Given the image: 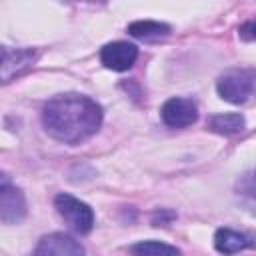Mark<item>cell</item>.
<instances>
[{
	"mask_svg": "<svg viewBox=\"0 0 256 256\" xmlns=\"http://www.w3.org/2000/svg\"><path fill=\"white\" fill-rule=\"evenodd\" d=\"M246 126V120L242 114L238 112H230V114H216L208 120V128L216 134H222V136H234V134H240Z\"/></svg>",
	"mask_w": 256,
	"mask_h": 256,
	"instance_id": "cell-11",
	"label": "cell"
},
{
	"mask_svg": "<svg viewBox=\"0 0 256 256\" xmlns=\"http://www.w3.org/2000/svg\"><path fill=\"white\" fill-rule=\"evenodd\" d=\"M34 256H84V246L70 234L54 232L40 238Z\"/></svg>",
	"mask_w": 256,
	"mask_h": 256,
	"instance_id": "cell-6",
	"label": "cell"
},
{
	"mask_svg": "<svg viewBox=\"0 0 256 256\" xmlns=\"http://www.w3.org/2000/svg\"><path fill=\"white\" fill-rule=\"evenodd\" d=\"M128 34L144 42H154V40L166 38L170 34V26L156 20H136L128 24Z\"/></svg>",
	"mask_w": 256,
	"mask_h": 256,
	"instance_id": "cell-10",
	"label": "cell"
},
{
	"mask_svg": "<svg viewBox=\"0 0 256 256\" xmlns=\"http://www.w3.org/2000/svg\"><path fill=\"white\" fill-rule=\"evenodd\" d=\"M138 58V48L130 42H110L102 46L100 50V60L106 68L114 72H126L134 66Z\"/></svg>",
	"mask_w": 256,
	"mask_h": 256,
	"instance_id": "cell-7",
	"label": "cell"
},
{
	"mask_svg": "<svg viewBox=\"0 0 256 256\" xmlns=\"http://www.w3.org/2000/svg\"><path fill=\"white\" fill-rule=\"evenodd\" d=\"M54 206H56L58 214L66 220V224L74 232L88 234L94 228V212L86 202L62 192V194H58L54 198Z\"/></svg>",
	"mask_w": 256,
	"mask_h": 256,
	"instance_id": "cell-3",
	"label": "cell"
},
{
	"mask_svg": "<svg viewBox=\"0 0 256 256\" xmlns=\"http://www.w3.org/2000/svg\"><path fill=\"white\" fill-rule=\"evenodd\" d=\"M238 36L246 42H254L256 40V18L252 20H246L240 28H238Z\"/></svg>",
	"mask_w": 256,
	"mask_h": 256,
	"instance_id": "cell-14",
	"label": "cell"
},
{
	"mask_svg": "<svg viewBox=\"0 0 256 256\" xmlns=\"http://www.w3.org/2000/svg\"><path fill=\"white\" fill-rule=\"evenodd\" d=\"M214 246L220 254H234V252L254 246V242L250 236H246L242 232H236L230 228H218L214 234Z\"/></svg>",
	"mask_w": 256,
	"mask_h": 256,
	"instance_id": "cell-9",
	"label": "cell"
},
{
	"mask_svg": "<svg viewBox=\"0 0 256 256\" xmlns=\"http://www.w3.org/2000/svg\"><path fill=\"white\" fill-rule=\"evenodd\" d=\"M216 90L222 100L230 104H244L256 94V70H230L218 78Z\"/></svg>",
	"mask_w": 256,
	"mask_h": 256,
	"instance_id": "cell-2",
	"label": "cell"
},
{
	"mask_svg": "<svg viewBox=\"0 0 256 256\" xmlns=\"http://www.w3.org/2000/svg\"><path fill=\"white\" fill-rule=\"evenodd\" d=\"M38 52L32 48H16L10 50L8 46L2 48V82H10L12 78L24 74L34 66Z\"/></svg>",
	"mask_w": 256,
	"mask_h": 256,
	"instance_id": "cell-8",
	"label": "cell"
},
{
	"mask_svg": "<svg viewBox=\"0 0 256 256\" xmlns=\"http://www.w3.org/2000/svg\"><path fill=\"white\" fill-rule=\"evenodd\" d=\"M102 124V108L96 100L66 92L50 98L42 108V126L58 142L80 144L94 136Z\"/></svg>",
	"mask_w": 256,
	"mask_h": 256,
	"instance_id": "cell-1",
	"label": "cell"
},
{
	"mask_svg": "<svg viewBox=\"0 0 256 256\" xmlns=\"http://www.w3.org/2000/svg\"><path fill=\"white\" fill-rule=\"evenodd\" d=\"M236 190H238V196L242 198V202L256 212V170H252L250 174L242 176L238 180Z\"/></svg>",
	"mask_w": 256,
	"mask_h": 256,
	"instance_id": "cell-13",
	"label": "cell"
},
{
	"mask_svg": "<svg viewBox=\"0 0 256 256\" xmlns=\"http://www.w3.org/2000/svg\"><path fill=\"white\" fill-rule=\"evenodd\" d=\"M130 254L132 256H180V250L166 242L142 240V242L130 246Z\"/></svg>",
	"mask_w": 256,
	"mask_h": 256,
	"instance_id": "cell-12",
	"label": "cell"
},
{
	"mask_svg": "<svg viewBox=\"0 0 256 256\" xmlns=\"http://www.w3.org/2000/svg\"><path fill=\"white\" fill-rule=\"evenodd\" d=\"M160 116L162 122L170 128H186L198 120V106L192 98L174 96L162 104Z\"/></svg>",
	"mask_w": 256,
	"mask_h": 256,
	"instance_id": "cell-5",
	"label": "cell"
},
{
	"mask_svg": "<svg viewBox=\"0 0 256 256\" xmlns=\"http://www.w3.org/2000/svg\"><path fill=\"white\" fill-rule=\"evenodd\" d=\"M0 218L4 224H20L26 218V198L18 186L10 184L6 174L0 182Z\"/></svg>",
	"mask_w": 256,
	"mask_h": 256,
	"instance_id": "cell-4",
	"label": "cell"
}]
</instances>
